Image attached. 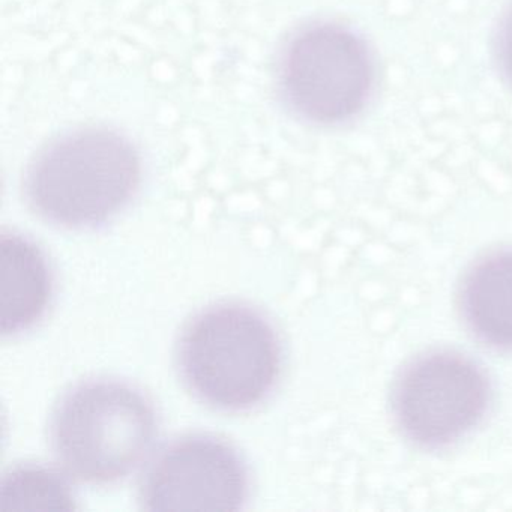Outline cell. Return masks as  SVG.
Returning <instances> with one entry per match:
<instances>
[{"mask_svg": "<svg viewBox=\"0 0 512 512\" xmlns=\"http://www.w3.org/2000/svg\"><path fill=\"white\" fill-rule=\"evenodd\" d=\"M140 184L136 149L109 130L68 134L40 152L25 179L26 199L49 223L86 229L106 223Z\"/></svg>", "mask_w": 512, "mask_h": 512, "instance_id": "obj_1", "label": "cell"}, {"mask_svg": "<svg viewBox=\"0 0 512 512\" xmlns=\"http://www.w3.org/2000/svg\"><path fill=\"white\" fill-rule=\"evenodd\" d=\"M178 361L185 385L200 401L241 412L271 394L280 374L281 350L274 328L257 311L221 304L188 323Z\"/></svg>", "mask_w": 512, "mask_h": 512, "instance_id": "obj_2", "label": "cell"}, {"mask_svg": "<svg viewBox=\"0 0 512 512\" xmlns=\"http://www.w3.org/2000/svg\"><path fill=\"white\" fill-rule=\"evenodd\" d=\"M151 401L127 383L92 380L64 395L50 425L59 463L88 484H110L130 475L157 436Z\"/></svg>", "mask_w": 512, "mask_h": 512, "instance_id": "obj_3", "label": "cell"}, {"mask_svg": "<svg viewBox=\"0 0 512 512\" xmlns=\"http://www.w3.org/2000/svg\"><path fill=\"white\" fill-rule=\"evenodd\" d=\"M374 67L367 44L346 26L317 23L299 32L281 62V88L293 110L317 124H341L367 106Z\"/></svg>", "mask_w": 512, "mask_h": 512, "instance_id": "obj_4", "label": "cell"}, {"mask_svg": "<svg viewBox=\"0 0 512 512\" xmlns=\"http://www.w3.org/2000/svg\"><path fill=\"white\" fill-rule=\"evenodd\" d=\"M490 403L484 371L464 356L434 352L404 368L392 410L404 436L422 448H442L479 424Z\"/></svg>", "mask_w": 512, "mask_h": 512, "instance_id": "obj_5", "label": "cell"}, {"mask_svg": "<svg viewBox=\"0 0 512 512\" xmlns=\"http://www.w3.org/2000/svg\"><path fill=\"white\" fill-rule=\"evenodd\" d=\"M248 472L229 443L193 434L167 445L146 470L140 500L148 511H238Z\"/></svg>", "mask_w": 512, "mask_h": 512, "instance_id": "obj_6", "label": "cell"}, {"mask_svg": "<svg viewBox=\"0 0 512 512\" xmlns=\"http://www.w3.org/2000/svg\"><path fill=\"white\" fill-rule=\"evenodd\" d=\"M2 250V332L19 334L46 313L52 298V272L40 248L28 238L4 233Z\"/></svg>", "mask_w": 512, "mask_h": 512, "instance_id": "obj_7", "label": "cell"}, {"mask_svg": "<svg viewBox=\"0 0 512 512\" xmlns=\"http://www.w3.org/2000/svg\"><path fill=\"white\" fill-rule=\"evenodd\" d=\"M461 308L466 325L487 346L512 350V251L479 260L464 278Z\"/></svg>", "mask_w": 512, "mask_h": 512, "instance_id": "obj_8", "label": "cell"}, {"mask_svg": "<svg viewBox=\"0 0 512 512\" xmlns=\"http://www.w3.org/2000/svg\"><path fill=\"white\" fill-rule=\"evenodd\" d=\"M73 491L58 470L50 467L19 466L0 485V511H73Z\"/></svg>", "mask_w": 512, "mask_h": 512, "instance_id": "obj_9", "label": "cell"}, {"mask_svg": "<svg viewBox=\"0 0 512 512\" xmlns=\"http://www.w3.org/2000/svg\"><path fill=\"white\" fill-rule=\"evenodd\" d=\"M496 52L500 71L512 85V8L500 25Z\"/></svg>", "mask_w": 512, "mask_h": 512, "instance_id": "obj_10", "label": "cell"}]
</instances>
